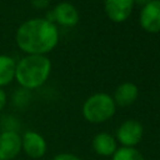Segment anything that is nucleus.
<instances>
[{
  "instance_id": "obj_2",
  "label": "nucleus",
  "mask_w": 160,
  "mask_h": 160,
  "mask_svg": "<svg viewBox=\"0 0 160 160\" xmlns=\"http://www.w3.org/2000/svg\"><path fill=\"white\" fill-rule=\"evenodd\" d=\"M51 72V61L46 55H25L15 66V80L25 90L42 86Z\"/></svg>"
},
{
  "instance_id": "obj_18",
  "label": "nucleus",
  "mask_w": 160,
  "mask_h": 160,
  "mask_svg": "<svg viewBox=\"0 0 160 160\" xmlns=\"http://www.w3.org/2000/svg\"><path fill=\"white\" fill-rule=\"evenodd\" d=\"M149 1H150V0H134V4H135V5H140V6L142 8V6H144L145 4H148Z\"/></svg>"
},
{
  "instance_id": "obj_8",
  "label": "nucleus",
  "mask_w": 160,
  "mask_h": 160,
  "mask_svg": "<svg viewBox=\"0 0 160 160\" xmlns=\"http://www.w3.org/2000/svg\"><path fill=\"white\" fill-rule=\"evenodd\" d=\"M21 151V135L14 130L0 132V160H12Z\"/></svg>"
},
{
  "instance_id": "obj_5",
  "label": "nucleus",
  "mask_w": 160,
  "mask_h": 160,
  "mask_svg": "<svg viewBox=\"0 0 160 160\" xmlns=\"http://www.w3.org/2000/svg\"><path fill=\"white\" fill-rule=\"evenodd\" d=\"M115 139L120 142L121 146L125 148H135L142 139L144 135V126L140 121L129 119L125 120L116 130Z\"/></svg>"
},
{
  "instance_id": "obj_14",
  "label": "nucleus",
  "mask_w": 160,
  "mask_h": 160,
  "mask_svg": "<svg viewBox=\"0 0 160 160\" xmlns=\"http://www.w3.org/2000/svg\"><path fill=\"white\" fill-rule=\"evenodd\" d=\"M29 90H25V89H20L16 94H14V102H16L18 105H25L28 104V100L30 99L29 96Z\"/></svg>"
},
{
  "instance_id": "obj_12",
  "label": "nucleus",
  "mask_w": 160,
  "mask_h": 160,
  "mask_svg": "<svg viewBox=\"0 0 160 160\" xmlns=\"http://www.w3.org/2000/svg\"><path fill=\"white\" fill-rule=\"evenodd\" d=\"M16 61L9 56L0 54V88L11 84L15 80Z\"/></svg>"
},
{
  "instance_id": "obj_4",
  "label": "nucleus",
  "mask_w": 160,
  "mask_h": 160,
  "mask_svg": "<svg viewBox=\"0 0 160 160\" xmlns=\"http://www.w3.org/2000/svg\"><path fill=\"white\" fill-rule=\"evenodd\" d=\"M45 19L54 22L55 25L58 24L65 28H72L79 22L80 15L78 9L71 2L60 1L54 6L51 11L48 12V16Z\"/></svg>"
},
{
  "instance_id": "obj_3",
  "label": "nucleus",
  "mask_w": 160,
  "mask_h": 160,
  "mask_svg": "<svg viewBox=\"0 0 160 160\" xmlns=\"http://www.w3.org/2000/svg\"><path fill=\"white\" fill-rule=\"evenodd\" d=\"M116 111V105L112 99L106 92H96L90 95L82 104V116L86 121L91 124H101L108 121L114 116Z\"/></svg>"
},
{
  "instance_id": "obj_10",
  "label": "nucleus",
  "mask_w": 160,
  "mask_h": 160,
  "mask_svg": "<svg viewBox=\"0 0 160 160\" xmlns=\"http://www.w3.org/2000/svg\"><path fill=\"white\" fill-rule=\"evenodd\" d=\"M138 96H139V88L134 82L125 81L115 89L112 99L116 106L126 108V106L132 105L136 101Z\"/></svg>"
},
{
  "instance_id": "obj_17",
  "label": "nucleus",
  "mask_w": 160,
  "mask_h": 160,
  "mask_svg": "<svg viewBox=\"0 0 160 160\" xmlns=\"http://www.w3.org/2000/svg\"><path fill=\"white\" fill-rule=\"evenodd\" d=\"M6 102H8V96L2 90V88H0V111L6 106Z\"/></svg>"
},
{
  "instance_id": "obj_1",
  "label": "nucleus",
  "mask_w": 160,
  "mask_h": 160,
  "mask_svg": "<svg viewBox=\"0 0 160 160\" xmlns=\"http://www.w3.org/2000/svg\"><path fill=\"white\" fill-rule=\"evenodd\" d=\"M58 26L45 18L24 21L15 32V42L25 55H46L59 42Z\"/></svg>"
},
{
  "instance_id": "obj_11",
  "label": "nucleus",
  "mask_w": 160,
  "mask_h": 160,
  "mask_svg": "<svg viewBox=\"0 0 160 160\" xmlns=\"http://www.w3.org/2000/svg\"><path fill=\"white\" fill-rule=\"evenodd\" d=\"M92 149L100 156H112L118 149L116 139L109 132L101 131L92 138Z\"/></svg>"
},
{
  "instance_id": "obj_6",
  "label": "nucleus",
  "mask_w": 160,
  "mask_h": 160,
  "mask_svg": "<svg viewBox=\"0 0 160 160\" xmlns=\"http://www.w3.org/2000/svg\"><path fill=\"white\" fill-rule=\"evenodd\" d=\"M139 24L146 32H160V0H150L141 8Z\"/></svg>"
},
{
  "instance_id": "obj_15",
  "label": "nucleus",
  "mask_w": 160,
  "mask_h": 160,
  "mask_svg": "<svg viewBox=\"0 0 160 160\" xmlns=\"http://www.w3.org/2000/svg\"><path fill=\"white\" fill-rule=\"evenodd\" d=\"M51 160H81L78 155L71 154V152H60L58 155H55Z\"/></svg>"
},
{
  "instance_id": "obj_16",
  "label": "nucleus",
  "mask_w": 160,
  "mask_h": 160,
  "mask_svg": "<svg viewBox=\"0 0 160 160\" xmlns=\"http://www.w3.org/2000/svg\"><path fill=\"white\" fill-rule=\"evenodd\" d=\"M50 1L51 0H30V4L38 10H44L50 5Z\"/></svg>"
},
{
  "instance_id": "obj_13",
  "label": "nucleus",
  "mask_w": 160,
  "mask_h": 160,
  "mask_svg": "<svg viewBox=\"0 0 160 160\" xmlns=\"http://www.w3.org/2000/svg\"><path fill=\"white\" fill-rule=\"evenodd\" d=\"M111 160H145V159L136 148L120 146L111 156Z\"/></svg>"
},
{
  "instance_id": "obj_9",
  "label": "nucleus",
  "mask_w": 160,
  "mask_h": 160,
  "mask_svg": "<svg viewBox=\"0 0 160 160\" xmlns=\"http://www.w3.org/2000/svg\"><path fill=\"white\" fill-rule=\"evenodd\" d=\"M134 0H104V10L112 22H124L132 12Z\"/></svg>"
},
{
  "instance_id": "obj_7",
  "label": "nucleus",
  "mask_w": 160,
  "mask_h": 160,
  "mask_svg": "<svg viewBox=\"0 0 160 160\" xmlns=\"http://www.w3.org/2000/svg\"><path fill=\"white\" fill-rule=\"evenodd\" d=\"M48 150L46 140L41 134L34 130H28L21 135V151L31 159H41Z\"/></svg>"
}]
</instances>
